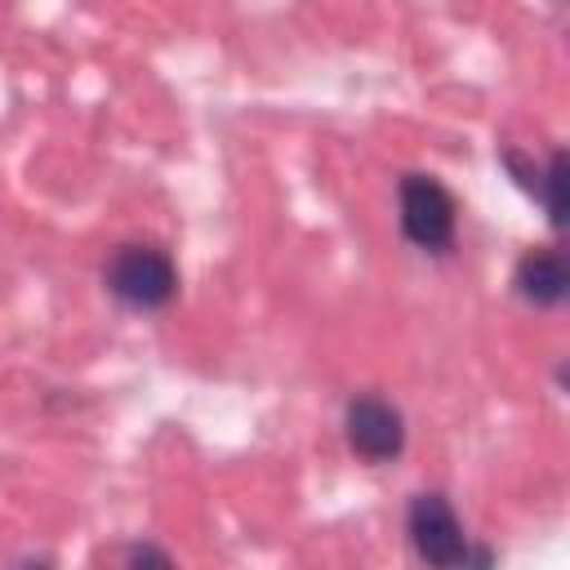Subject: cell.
<instances>
[{"mask_svg": "<svg viewBox=\"0 0 570 570\" xmlns=\"http://www.w3.org/2000/svg\"><path fill=\"white\" fill-rule=\"evenodd\" d=\"M102 285L129 312H165L178 298V267L160 245H120L102 263Z\"/></svg>", "mask_w": 570, "mask_h": 570, "instance_id": "cell-1", "label": "cell"}, {"mask_svg": "<svg viewBox=\"0 0 570 570\" xmlns=\"http://www.w3.org/2000/svg\"><path fill=\"white\" fill-rule=\"evenodd\" d=\"M120 561L125 566H174V557L156 543H129V548H120Z\"/></svg>", "mask_w": 570, "mask_h": 570, "instance_id": "cell-8", "label": "cell"}, {"mask_svg": "<svg viewBox=\"0 0 570 570\" xmlns=\"http://www.w3.org/2000/svg\"><path fill=\"white\" fill-rule=\"evenodd\" d=\"M512 285H517L521 303H530V307H543V312L561 307L566 294H570V263H566V254L557 245H534V249H525L517 258Z\"/></svg>", "mask_w": 570, "mask_h": 570, "instance_id": "cell-5", "label": "cell"}, {"mask_svg": "<svg viewBox=\"0 0 570 570\" xmlns=\"http://www.w3.org/2000/svg\"><path fill=\"white\" fill-rule=\"evenodd\" d=\"M401 205V236L423 254H450L459 232V200L436 174H401L396 183Z\"/></svg>", "mask_w": 570, "mask_h": 570, "instance_id": "cell-2", "label": "cell"}, {"mask_svg": "<svg viewBox=\"0 0 570 570\" xmlns=\"http://www.w3.org/2000/svg\"><path fill=\"white\" fill-rule=\"evenodd\" d=\"M499 165L512 174V183L525 196H539V165H534V156H525L521 147H499Z\"/></svg>", "mask_w": 570, "mask_h": 570, "instance_id": "cell-7", "label": "cell"}, {"mask_svg": "<svg viewBox=\"0 0 570 570\" xmlns=\"http://www.w3.org/2000/svg\"><path fill=\"white\" fill-rule=\"evenodd\" d=\"M343 436L361 463H392L405 450V414L379 392H356L343 405Z\"/></svg>", "mask_w": 570, "mask_h": 570, "instance_id": "cell-4", "label": "cell"}, {"mask_svg": "<svg viewBox=\"0 0 570 570\" xmlns=\"http://www.w3.org/2000/svg\"><path fill=\"white\" fill-rule=\"evenodd\" d=\"M405 534H410V548H414L419 561L441 566V570L463 566L468 534H463V521H459L454 503L441 490H419L410 499V508H405Z\"/></svg>", "mask_w": 570, "mask_h": 570, "instance_id": "cell-3", "label": "cell"}, {"mask_svg": "<svg viewBox=\"0 0 570 570\" xmlns=\"http://www.w3.org/2000/svg\"><path fill=\"white\" fill-rule=\"evenodd\" d=\"M566 191H570V160H566V151L557 147V151L548 156V165L539 169V196H534V200L543 205L552 232H566V214H570Z\"/></svg>", "mask_w": 570, "mask_h": 570, "instance_id": "cell-6", "label": "cell"}]
</instances>
